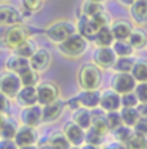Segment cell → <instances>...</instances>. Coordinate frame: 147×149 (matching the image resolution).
Returning a JSON list of instances; mask_svg holds the SVG:
<instances>
[{
  "label": "cell",
  "mask_w": 147,
  "mask_h": 149,
  "mask_svg": "<svg viewBox=\"0 0 147 149\" xmlns=\"http://www.w3.org/2000/svg\"><path fill=\"white\" fill-rule=\"evenodd\" d=\"M57 49L64 57L69 59H77L80 56H83L87 49H89V39L80 35L79 32H76L74 35L67 37L64 42L57 45Z\"/></svg>",
  "instance_id": "6da1fadb"
},
{
  "label": "cell",
  "mask_w": 147,
  "mask_h": 149,
  "mask_svg": "<svg viewBox=\"0 0 147 149\" xmlns=\"http://www.w3.org/2000/svg\"><path fill=\"white\" fill-rule=\"evenodd\" d=\"M77 32V26L70 20H56L52 24H49L44 30L46 37L55 43L59 45L61 42H64L67 37H70Z\"/></svg>",
  "instance_id": "7a4b0ae2"
},
{
  "label": "cell",
  "mask_w": 147,
  "mask_h": 149,
  "mask_svg": "<svg viewBox=\"0 0 147 149\" xmlns=\"http://www.w3.org/2000/svg\"><path fill=\"white\" fill-rule=\"evenodd\" d=\"M77 83L80 89H99L101 83V69L94 63L83 65L77 72Z\"/></svg>",
  "instance_id": "3957f363"
},
{
  "label": "cell",
  "mask_w": 147,
  "mask_h": 149,
  "mask_svg": "<svg viewBox=\"0 0 147 149\" xmlns=\"http://www.w3.org/2000/svg\"><path fill=\"white\" fill-rule=\"evenodd\" d=\"M30 29L21 23L10 26L6 29V39H4V46L10 50H14L17 46H20L23 42L30 39Z\"/></svg>",
  "instance_id": "277c9868"
},
{
  "label": "cell",
  "mask_w": 147,
  "mask_h": 149,
  "mask_svg": "<svg viewBox=\"0 0 147 149\" xmlns=\"http://www.w3.org/2000/svg\"><path fill=\"white\" fill-rule=\"evenodd\" d=\"M117 55L111 46H97L93 52V63L101 70H109L114 66Z\"/></svg>",
  "instance_id": "5b68a950"
},
{
  "label": "cell",
  "mask_w": 147,
  "mask_h": 149,
  "mask_svg": "<svg viewBox=\"0 0 147 149\" xmlns=\"http://www.w3.org/2000/svg\"><path fill=\"white\" fill-rule=\"evenodd\" d=\"M21 80L17 73L6 70L0 73V92H3L9 97H16L19 91L21 89Z\"/></svg>",
  "instance_id": "8992f818"
},
{
  "label": "cell",
  "mask_w": 147,
  "mask_h": 149,
  "mask_svg": "<svg viewBox=\"0 0 147 149\" xmlns=\"http://www.w3.org/2000/svg\"><path fill=\"white\" fill-rule=\"evenodd\" d=\"M137 85V80L133 77V74L127 72V73H114L110 80V86L113 91H116L120 95L129 92H134V88Z\"/></svg>",
  "instance_id": "52a82bcc"
},
{
  "label": "cell",
  "mask_w": 147,
  "mask_h": 149,
  "mask_svg": "<svg viewBox=\"0 0 147 149\" xmlns=\"http://www.w3.org/2000/svg\"><path fill=\"white\" fill-rule=\"evenodd\" d=\"M20 120H21V125L37 128L40 123H43V109H41V105L37 103V105H33V106L23 108L21 112H20Z\"/></svg>",
  "instance_id": "ba28073f"
},
{
  "label": "cell",
  "mask_w": 147,
  "mask_h": 149,
  "mask_svg": "<svg viewBox=\"0 0 147 149\" xmlns=\"http://www.w3.org/2000/svg\"><path fill=\"white\" fill-rule=\"evenodd\" d=\"M63 133L66 135V138L69 139V142L72 143V146H74V148H80L81 145H84L86 130L83 129L81 126H79L77 123H74L73 120L64 123Z\"/></svg>",
  "instance_id": "9c48e42d"
},
{
  "label": "cell",
  "mask_w": 147,
  "mask_h": 149,
  "mask_svg": "<svg viewBox=\"0 0 147 149\" xmlns=\"http://www.w3.org/2000/svg\"><path fill=\"white\" fill-rule=\"evenodd\" d=\"M36 89L37 97H39V105H41V106L59 99V89L53 82H41L36 86Z\"/></svg>",
  "instance_id": "30bf717a"
},
{
  "label": "cell",
  "mask_w": 147,
  "mask_h": 149,
  "mask_svg": "<svg viewBox=\"0 0 147 149\" xmlns=\"http://www.w3.org/2000/svg\"><path fill=\"white\" fill-rule=\"evenodd\" d=\"M37 141H39L37 128L27 126V125H21L17 129V132H16V136H14V142L17 143V146L36 145Z\"/></svg>",
  "instance_id": "8fae6325"
},
{
  "label": "cell",
  "mask_w": 147,
  "mask_h": 149,
  "mask_svg": "<svg viewBox=\"0 0 147 149\" xmlns=\"http://www.w3.org/2000/svg\"><path fill=\"white\" fill-rule=\"evenodd\" d=\"M29 62H30V68H33L39 73H41L47 70L49 66L52 65V53L44 47H39L35 52V55L29 59Z\"/></svg>",
  "instance_id": "7c38bea8"
},
{
  "label": "cell",
  "mask_w": 147,
  "mask_h": 149,
  "mask_svg": "<svg viewBox=\"0 0 147 149\" xmlns=\"http://www.w3.org/2000/svg\"><path fill=\"white\" fill-rule=\"evenodd\" d=\"M101 111L110 112V111H120L121 109V95L117 93L113 89L101 92L100 97V106Z\"/></svg>",
  "instance_id": "4fadbf2b"
},
{
  "label": "cell",
  "mask_w": 147,
  "mask_h": 149,
  "mask_svg": "<svg viewBox=\"0 0 147 149\" xmlns=\"http://www.w3.org/2000/svg\"><path fill=\"white\" fill-rule=\"evenodd\" d=\"M41 109H43V122L52 123L63 115V112L66 109V103L61 99H56L55 102H50V103L41 106Z\"/></svg>",
  "instance_id": "5bb4252c"
},
{
  "label": "cell",
  "mask_w": 147,
  "mask_h": 149,
  "mask_svg": "<svg viewBox=\"0 0 147 149\" xmlns=\"http://www.w3.org/2000/svg\"><path fill=\"white\" fill-rule=\"evenodd\" d=\"M76 96H77L81 108H87V109L93 111V109H97L100 106L101 93L99 92V89H81V92Z\"/></svg>",
  "instance_id": "9a60e30c"
},
{
  "label": "cell",
  "mask_w": 147,
  "mask_h": 149,
  "mask_svg": "<svg viewBox=\"0 0 147 149\" xmlns=\"http://www.w3.org/2000/svg\"><path fill=\"white\" fill-rule=\"evenodd\" d=\"M19 23H21V15L17 9L9 4H1L0 6V26L10 27Z\"/></svg>",
  "instance_id": "2e32d148"
},
{
  "label": "cell",
  "mask_w": 147,
  "mask_h": 149,
  "mask_svg": "<svg viewBox=\"0 0 147 149\" xmlns=\"http://www.w3.org/2000/svg\"><path fill=\"white\" fill-rule=\"evenodd\" d=\"M16 102L21 108H27V106H33L39 103V97H37V89L36 86H21V89L16 95Z\"/></svg>",
  "instance_id": "e0dca14e"
},
{
  "label": "cell",
  "mask_w": 147,
  "mask_h": 149,
  "mask_svg": "<svg viewBox=\"0 0 147 149\" xmlns=\"http://www.w3.org/2000/svg\"><path fill=\"white\" fill-rule=\"evenodd\" d=\"M130 17L137 26L147 24V0H136L129 7Z\"/></svg>",
  "instance_id": "ac0fdd59"
},
{
  "label": "cell",
  "mask_w": 147,
  "mask_h": 149,
  "mask_svg": "<svg viewBox=\"0 0 147 149\" xmlns=\"http://www.w3.org/2000/svg\"><path fill=\"white\" fill-rule=\"evenodd\" d=\"M110 29H111V32H113V36H114L116 40H127L134 27H133V24L130 22L123 20V19H119V20H113L111 22Z\"/></svg>",
  "instance_id": "d6986e66"
},
{
  "label": "cell",
  "mask_w": 147,
  "mask_h": 149,
  "mask_svg": "<svg viewBox=\"0 0 147 149\" xmlns=\"http://www.w3.org/2000/svg\"><path fill=\"white\" fill-rule=\"evenodd\" d=\"M76 26H77V32H79L80 35H83L86 39H89V40L96 36L97 30L100 29V27L94 23V20H93L92 17H87V16H84V15H81V16L79 17Z\"/></svg>",
  "instance_id": "ffe728a7"
},
{
  "label": "cell",
  "mask_w": 147,
  "mask_h": 149,
  "mask_svg": "<svg viewBox=\"0 0 147 149\" xmlns=\"http://www.w3.org/2000/svg\"><path fill=\"white\" fill-rule=\"evenodd\" d=\"M19 126L9 115H0V138L3 139H14Z\"/></svg>",
  "instance_id": "44dd1931"
},
{
  "label": "cell",
  "mask_w": 147,
  "mask_h": 149,
  "mask_svg": "<svg viewBox=\"0 0 147 149\" xmlns=\"http://www.w3.org/2000/svg\"><path fill=\"white\" fill-rule=\"evenodd\" d=\"M27 68H30V62H29V59H26L23 56L13 53L6 59V69L10 70V72H14V73L19 74Z\"/></svg>",
  "instance_id": "7402d4cb"
},
{
  "label": "cell",
  "mask_w": 147,
  "mask_h": 149,
  "mask_svg": "<svg viewBox=\"0 0 147 149\" xmlns=\"http://www.w3.org/2000/svg\"><path fill=\"white\" fill-rule=\"evenodd\" d=\"M72 120H73L74 123H77L79 126H81L84 130H87L90 126H92V120H93L92 109H87V108H79V109L73 111Z\"/></svg>",
  "instance_id": "603a6c76"
},
{
  "label": "cell",
  "mask_w": 147,
  "mask_h": 149,
  "mask_svg": "<svg viewBox=\"0 0 147 149\" xmlns=\"http://www.w3.org/2000/svg\"><path fill=\"white\" fill-rule=\"evenodd\" d=\"M130 45L136 49V50H140V49H144L147 47V33L144 29H141V26H137L133 29V32L130 33L129 39Z\"/></svg>",
  "instance_id": "cb8c5ba5"
},
{
  "label": "cell",
  "mask_w": 147,
  "mask_h": 149,
  "mask_svg": "<svg viewBox=\"0 0 147 149\" xmlns=\"http://www.w3.org/2000/svg\"><path fill=\"white\" fill-rule=\"evenodd\" d=\"M93 120H92V128H94L96 130H99L100 133H103L104 136L110 132L109 129V125H107V120H106V112L101 111L99 108V111L93 109Z\"/></svg>",
  "instance_id": "d4e9b609"
},
{
  "label": "cell",
  "mask_w": 147,
  "mask_h": 149,
  "mask_svg": "<svg viewBox=\"0 0 147 149\" xmlns=\"http://www.w3.org/2000/svg\"><path fill=\"white\" fill-rule=\"evenodd\" d=\"M96 46H113L114 43V36H113V32H111L110 26H104V27H100L96 33V36L93 37Z\"/></svg>",
  "instance_id": "484cf974"
},
{
  "label": "cell",
  "mask_w": 147,
  "mask_h": 149,
  "mask_svg": "<svg viewBox=\"0 0 147 149\" xmlns=\"http://www.w3.org/2000/svg\"><path fill=\"white\" fill-rule=\"evenodd\" d=\"M134 63H136V59L133 56L117 57V60H116L114 66L111 68V70H114V73H127V72H131Z\"/></svg>",
  "instance_id": "4316f807"
},
{
  "label": "cell",
  "mask_w": 147,
  "mask_h": 149,
  "mask_svg": "<svg viewBox=\"0 0 147 149\" xmlns=\"http://www.w3.org/2000/svg\"><path fill=\"white\" fill-rule=\"evenodd\" d=\"M19 77H20L23 86H37L40 83V73L35 70L33 68L24 69L21 73H19Z\"/></svg>",
  "instance_id": "83f0119b"
},
{
  "label": "cell",
  "mask_w": 147,
  "mask_h": 149,
  "mask_svg": "<svg viewBox=\"0 0 147 149\" xmlns=\"http://www.w3.org/2000/svg\"><path fill=\"white\" fill-rule=\"evenodd\" d=\"M120 115H121L123 125H127V126H130V128H133V126L140 120V116H139L137 108H127V106H121V109H120Z\"/></svg>",
  "instance_id": "f1b7e54d"
},
{
  "label": "cell",
  "mask_w": 147,
  "mask_h": 149,
  "mask_svg": "<svg viewBox=\"0 0 147 149\" xmlns=\"http://www.w3.org/2000/svg\"><path fill=\"white\" fill-rule=\"evenodd\" d=\"M113 50L116 52L117 57H123V56H133L134 53V47L130 45L129 40H114L113 43Z\"/></svg>",
  "instance_id": "f546056e"
},
{
  "label": "cell",
  "mask_w": 147,
  "mask_h": 149,
  "mask_svg": "<svg viewBox=\"0 0 147 149\" xmlns=\"http://www.w3.org/2000/svg\"><path fill=\"white\" fill-rule=\"evenodd\" d=\"M49 143L52 145L53 149H70V146H72V143L69 142V139L63 133V130L61 132H55L49 138Z\"/></svg>",
  "instance_id": "4dcf8cb0"
},
{
  "label": "cell",
  "mask_w": 147,
  "mask_h": 149,
  "mask_svg": "<svg viewBox=\"0 0 147 149\" xmlns=\"http://www.w3.org/2000/svg\"><path fill=\"white\" fill-rule=\"evenodd\" d=\"M130 73L137 80V83L139 82H147V60H143V59L136 60Z\"/></svg>",
  "instance_id": "1f68e13d"
},
{
  "label": "cell",
  "mask_w": 147,
  "mask_h": 149,
  "mask_svg": "<svg viewBox=\"0 0 147 149\" xmlns=\"http://www.w3.org/2000/svg\"><path fill=\"white\" fill-rule=\"evenodd\" d=\"M37 50L36 45L30 40V39H27L26 42H23L20 46H17L14 50H13V53H16L19 56H23V57H26V59H30L32 56L35 55V52Z\"/></svg>",
  "instance_id": "d6a6232c"
},
{
  "label": "cell",
  "mask_w": 147,
  "mask_h": 149,
  "mask_svg": "<svg viewBox=\"0 0 147 149\" xmlns=\"http://www.w3.org/2000/svg\"><path fill=\"white\" fill-rule=\"evenodd\" d=\"M111 133H113L114 139H116L119 143H126L130 138L134 135V130H133V128H130L127 125H121V126H119L117 129L113 130Z\"/></svg>",
  "instance_id": "836d02e7"
},
{
  "label": "cell",
  "mask_w": 147,
  "mask_h": 149,
  "mask_svg": "<svg viewBox=\"0 0 147 149\" xmlns=\"http://www.w3.org/2000/svg\"><path fill=\"white\" fill-rule=\"evenodd\" d=\"M80 10H81V15H84V16H87V17H93V16H96L97 13H100L101 10H104V7H103L101 3H94V1L86 0V1L81 4Z\"/></svg>",
  "instance_id": "e575fe53"
},
{
  "label": "cell",
  "mask_w": 147,
  "mask_h": 149,
  "mask_svg": "<svg viewBox=\"0 0 147 149\" xmlns=\"http://www.w3.org/2000/svg\"><path fill=\"white\" fill-rule=\"evenodd\" d=\"M104 135L100 133L99 130H96L94 128H89L86 130V136H84V143H90V145H96V146H100L103 142H104Z\"/></svg>",
  "instance_id": "d590c367"
},
{
  "label": "cell",
  "mask_w": 147,
  "mask_h": 149,
  "mask_svg": "<svg viewBox=\"0 0 147 149\" xmlns=\"http://www.w3.org/2000/svg\"><path fill=\"white\" fill-rule=\"evenodd\" d=\"M126 149H147V138L140 135H133L126 143H123Z\"/></svg>",
  "instance_id": "8d00e7d4"
},
{
  "label": "cell",
  "mask_w": 147,
  "mask_h": 149,
  "mask_svg": "<svg viewBox=\"0 0 147 149\" xmlns=\"http://www.w3.org/2000/svg\"><path fill=\"white\" fill-rule=\"evenodd\" d=\"M106 120H107V125H109V129H110V132H113L114 129H117L119 126H121V125H123L120 111L106 112Z\"/></svg>",
  "instance_id": "74e56055"
},
{
  "label": "cell",
  "mask_w": 147,
  "mask_h": 149,
  "mask_svg": "<svg viewBox=\"0 0 147 149\" xmlns=\"http://www.w3.org/2000/svg\"><path fill=\"white\" fill-rule=\"evenodd\" d=\"M93 20H94V23L99 26V27H104V26H110L111 24V17L110 15L106 12V10H101L100 13H97L96 16H93Z\"/></svg>",
  "instance_id": "f35d334b"
},
{
  "label": "cell",
  "mask_w": 147,
  "mask_h": 149,
  "mask_svg": "<svg viewBox=\"0 0 147 149\" xmlns=\"http://www.w3.org/2000/svg\"><path fill=\"white\" fill-rule=\"evenodd\" d=\"M139 99L134 92H129L121 95V106H127V108H137L139 105Z\"/></svg>",
  "instance_id": "ab89813d"
},
{
  "label": "cell",
  "mask_w": 147,
  "mask_h": 149,
  "mask_svg": "<svg viewBox=\"0 0 147 149\" xmlns=\"http://www.w3.org/2000/svg\"><path fill=\"white\" fill-rule=\"evenodd\" d=\"M134 93L140 103H147V82H139L134 88Z\"/></svg>",
  "instance_id": "60d3db41"
},
{
  "label": "cell",
  "mask_w": 147,
  "mask_h": 149,
  "mask_svg": "<svg viewBox=\"0 0 147 149\" xmlns=\"http://www.w3.org/2000/svg\"><path fill=\"white\" fill-rule=\"evenodd\" d=\"M10 97L0 92V115H10Z\"/></svg>",
  "instance_id": "b9f144b4"
},
{
  "label": "cell",
  "mask_w": 147,
  "mask_h": 149,
  "mask_svg": "<svg viewBox=\"0 0 147 149\" xmlns=\"http://www.w3.org/2000/svg\"><path fill=\"white\" fill-rule=\"evenodd\" d=\"M23 6L29 12H39L43 6V0H23Z\"/></svg>",
  "instance_id": "7bdbcfd3"
},
{
  "label": "cell",
  "mask_w": 147,
  "mask_h": 149,
  "mask_svg": "<svg viewBox=\"0 0 147 149\" xmlns=\"http://www.w3.org/2000/svg\"><path fill=\"white\" fill-rule=\"evenodd\" d=\"M133 130H134V133H136V135H140V136L147 138V120L140 119V120L133 126Z\"/></svg>",
  "instance_id": "ee69618b"
},
{
  "label": "cell",
  "mask_w": 147,
  "mask_h": 149,
  "mask_svg": "<svg viewBox=\"0 0 147 149\" xmlns=\"http://www.w3.org/2000/svg\"><path fill=\"white\" fill-rule=\"evenodd\" d=\"M0 149H19L14 139H3L0 138Z\"/></svg>",
  "instance_id": "f6af8a7d"
},
{
  "label": "cell",
  "mask_w": 147,
  "mask_h": 149,
  "mask_svg": "<svg viewBox=\"0 0 147 149\" xmlns=\"http://www.w3.org/2000/svg\"><path fill=\"white\" fill-rule=\"evenodd\" d=\"M64 103H66V108H69L70 111H76V109L81 108V106H80V103H79V99H77V96L70 97V100H67V102H64Z\"/></svg>",
  "instance_id": "bcb514c9"
},
{
  "label": "cell",
  "mask_w": 147,
  "mask_h": 149,
  "mask_svg": "<svg viewBox=\"0 0 147 149\" xmlns=\"http://www.w3.org/2000/svg\"><path fill=\"white\" fill-rule=\"evenodd\" d=\"M137 112H139L140 119L147 120V103H139L137 105Z\"/></svg>",
  "instance_id": "7dc6e473"
},
{
  "label": "cell",
  "mask_w": 147,
  "mask_h": 149,
  "mask_svg": "<svg viewBox=\"0 0 147 149\" xmlns=\"http://www.w3.org/2000/svg\"><path fill=\"white\" fill-rule=\"evenodd\" d=\"M117 1H119L121 6H124V7H130V6H131L136 0H117Z\"/></svg>",
  "instance_id": "c3c4849f"
},
{
  "label": "cell",
  "mask_w": 147,
  "mask_h": 149,
  "mask_svg": "<svg viewBox=\"0 0 147 149\" xmlns=\"http://www.w3.org/2000/svg\"><path fill=\"white\" fill-rule=\"evenodd\" d=\"M80 149H100L99 146H96V145H90V143H84V145H81Z\"/></svg>",
  "instance_id": "681fc988"
},
{
  "label": "cell",
  "mask_w": 147,
  "mask_h": 149,
  "mask_svg": "<svg viewBox=\"0 0 147 149\" xmlns=\"http://www.w3.org/2000/svg\"><path fill=\"white\" fill-rule=\"evenodd\" d=\"M19 149H39L36 145H27V146H19Z\"/></svg>",
  "instance_id": "f907efd6"
},
{
  "label": "cell",
  "mask_w": 147,
  "mask_h": 149,
  "mask_svg": "<svg viewBox=\"0 0 147 149\" xmlns=\"http://www.w3.org/2000/svg\"><path fill=\"white\" fill-rule=\"evenodd\" d=\"M39 149H53L52 148V145L47 142V143H44V145H41V146H39Z\"/></svg>",
  "instance_id": "816d5d0a"
},
{
  "label": "cell",
  "mask_w": 147,
  "mask_h": 149,
  "mask_svg": "<svg viewBox=\"0 0 147 149\" xmlns=\"http://www.w3.org/2000/svg\"><path fill=\"white\" fill-rule=\"evenodd\" d=\"M89 1H94V3H101V4H103V3H104L106 0H89Z\"/></svg>",
  "instance_id": "f5cc1de1"
},
{
  "label": "cell",
  "mask_w": 147,
  "mask_h": 149,
  "mask_svg": "<svg viewBox=\"0 0 147 149\" xmlns=\"http://www.w3.org/2000/svg\"><path fill=\"white\" fill-rule=\"evenodd\" d=\"M104 149H120L119 146H109V148H104Z\"/></svg>",
  "instance_id": "db71d44e"
},
{
  "label": "cell",
  "mask_w": 147,
  "mask_h": 149,
  "mask_svg": "<svg viewBox=\"0 0 147 149\" xmlns=\"http://www.w3.org/2000/svg\"><path fill=\"white\" fill-rule=\"evenodd\" d=\"M0 1H7V0H0Z\"/></svg>",
  "instance_id": "11a10c76"
}]
</instances>
